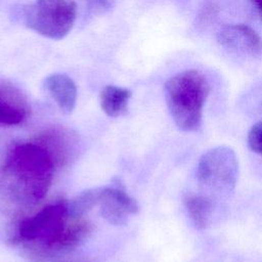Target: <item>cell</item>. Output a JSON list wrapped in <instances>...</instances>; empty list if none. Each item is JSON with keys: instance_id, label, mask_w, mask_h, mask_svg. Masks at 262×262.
I'll return each mask as SVG.
<instances>
[{"instance_id": "cell-1", "label": "cell", "mask_w": 262, "mask_h": 262, "mask_svg": "<svg viewBox=\"0 0 262 262\" xmlns=\"http://www.w3.org/2000/svg\"><path fill=\"white\" fill-rule=\"evenodd\" d=\"M57 167L58 159L39 135L14 143L0 164V190L20 204L38 203L48 192Z\"/></svg>"}, {"instance_id": "cell-2", "label": "cell", "mask_w": 262, "mask_h": 262, "mask_svg": "<svg viewBox=\"0 0 262 262\" xmlns=\"http://www.w3.org/2000/svg\"><path fill=\"white\" fill-rule=\"evenodd\" d=\"M90 231L91 224L84 217L72 216L68 203L57 202L21 219L11 242L33 257L46 259L76 248Z\"/></svg>"}, {"instance_id": "cell-3", "label": "cell", "mask_w": 262, "mask_h": 262, "mask_svg": "<svg viewBox=\"0 0 262 262\" xmlns=\"http://www.w3.org/2000/svg\"><path fill=\"white\" fill-rule=\"evenodd\" d=\"M210 89L208 79L196 70L177 73L166 81L164 86L166 103L179 129L195 131L200 128Z\"/></svg>"}, {"instance_id": "cell-4", "label": "cell", "mask_w": 262, "mask_h": 262, "mask_svg": "<svg viewBox=\"0 0 262 262\" xmlns=\"http://www.w3.org/2000/svg\"><path fill=\"white\" fill-rule=\"evenodd\" d=\"M77 6L74 0H36L25 8L24 20L34 32L60 40L72 30Z\"/></svg>"}, {"instance_id": "cell-5", "label": "cell", "mask_w": 262, "mask_h": 262, "mask_svg": "<svg viewBox=\"0 0 262 262\" xmlns=\"http://www.w3.org/2000/svg\"><path fill=\"white\" fill-rule=\"evenodd\" d=\"M237 174L236 156L227 146H217L207 150L196 166L199 183L218 192L232 190L237 180Z\"/></svg>"}, {"instance_id": "cell-6", "label": "cell", "mask_w": 262, "mask_h": 262, "mask_svg": "<svg viewBox=\"0 0 262 262\" xmlns=\"http://www.w3.org/2000/svg\"><path fill=\"white\" fill-rule=\"evenodd\" d=\"M98 206L101 217L114 225L125 224L130 215L138 212L136 201L119 184L100 186Z\"/></svg>"}, {"instance_id": "cell-7", "label": "cell", "mask_w": 262, "mask_h": 262, "mask_svg": "<svg viewBox=\"0 0 262 262\" xmlns=\"http://www.w3.org/2000/svg\"><path fill=\"white\" fill-rule=\"evenodd\" d=\"M219 44L231 52L243 55L258 56L262 53V38L245 24L224 26L217 35Z\"/></svg>"}, {"instance_id": "cell-8", "label": "cell", "mask_w": 262, "mask_h": 262, "mask_svg": "<svg viewBox=\"0 0 262 262\" xmlns=\"http://www.w3.org/2000/svg\"><path fill=\"white\" fill-rule=\"evenodd\" d=\"M30 112L28 99L20 90L8 82H0V125H19Z\"/></svg>"}, {"instance_id": "cell-9", "label": "cell", "mask_w": 262, "mask_h": 262, "mask_svg": "<svg viewBox=\"0 0 262 262\" xmlns=\"http://www.w3.org/2000/svg\"><path fill=\"white\" fill-rule=\"evenodd\" d=\"M44 87L59 110L64 114L74 111L77 102V87L66 74H51L44 80Z\"/></svg>"}, {"instance_id": "cell-10", "label": "cell", "mask_w": 262, "mask_h": 262, "mask_svg": "<svg viewBox=\"0 0 262 262\" xmlns=\"http://www.w3.org/2000/svg\"><path fill=\"white\" fill-rule=\"evenodd\" d=\"M131 95L127 88L107 85L100 92L101 110L108 117H120L126 113Z\"/></svg>"}, {"instance_id": "cell-11", "label": "cell", "mask_w": 262, "mask_h": 262, "mask_svg": "<svg viewBox=\"0 0 262 262\" xmlns=\"http://www.w3.org/2000/svg\"><path fill=\"white\" fill-rule=\"evenodd\" d=\"M183 203L194 226L199 229L206 228L212 216V201L206 195L189 193L184 196Z\"/></svg>"}, {"instance_id": "cell-12", "label": "cell", "mask_w": 262, "mask_h": 262, "mask_svg": "<svg viewBox=\"0 0 262 262\" xmlns=\"http://www.w3.org/2000/svg\"><path fill=\"white\" fill-rule=\"evenodd\" d=\"M100 198V186L88 188L76 195L68 203L70 214L74 217H84L89 211L98 205Z\"/></svg>"}, {"instance_id": "cell-13", "label": "cell", "mask_w": 262, "mask_h": 262, "mask_svg": "<svg viewBox=\"0 0 262 262\" xmlns=\"http://www.w3.org/2000/svg\"><path fill=\"white\" fill-rule=\"evenodd\" d=\"M248 145L256 154L262 156V121L252 126L248 133Z\"/></svg>"}, {"instance_id": "cell-14", "label": "cell", "mask_w": 262, "mask_h": 262, "mask_svg": "<svg viewBox=\"0 0 262 262\" xmlns=\"http://www.w3.org/2000/svg\"><path fill=\"white\" fill-rule=\"evenodd\" d=\"M86 3L90 8L95 10H103L108 7L107 0H81Z\"/></svg>"}, {"instance_id": "cell-15", "label": "cell", "mask_w": 262, "mask_h": 262, "mask_svg": "<svg viewBox=\"0 0 262 262\" xmlns=\"http://www.w3.org/2000/svg\"><path fill=\"white\" fill-rule=\"evenodd\" d=\"M249 1L257 9L259 14L262 16V0H249Z\"/></svg>"}, {"instance_id": "cell-16", "label": "cell", "mask_w": 262, "mask_h": 262, "mask_svg": "<svg viewBox=\"0 0 262 262\" xmlns=\"http://www.w3.org/2000/svg\"><path fill=\"white\" fill-rule=\"evenodd\" d=\"M62 262H92L90 260H86V259H77V260H70V261H62Z\"/></svg>"}]
</instances>
